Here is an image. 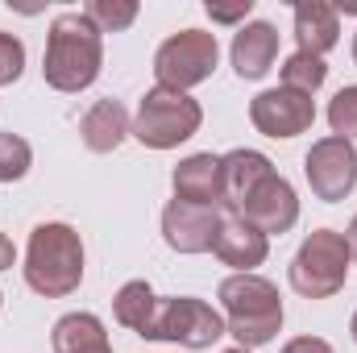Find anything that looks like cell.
I'll return each mask as SVG.
<instances>
[{
  "label": "cell",
  "mask_w": 357,
  "mask_h": 353,
  "mask_svg": "<svg viewBox=\"0 0 357 353\" xmlns=\"http://www.w3.org/2000/svg\"><path fill=\"white\" fill-rule=\"evenodd\" d=\"M100 67H104V38L88 21V13L84 8L59 13L46 33V59H42L46 84L54 91H84L96 84Z\"/></svg>",
  "instance_id": "cell-1"
},
{
  "label": "cell",
  "mask_w": 357,
  "mask_h": 353,
  "mask_svg": "<svg viewBox=\"0 0 357 353\" xmlns=\"http://www.w3.org/2000/svg\"><path fill=\"white\" fill-rule=\"evenodd\" d=\"M25 283H29V291H38L46 299H63V295L79 291V283H84V241L71 225L46 220L29 233Z\"/></svg>",
  "instance_id": "cell-2"
},
{
  "label": "cell",
  "mask_w": 357,
  "mask_h": 353,
  "mask_svg": "<svg viewBox=\"0 0 357 353\" xmlns=\"http://www.w3.org/2000/svg\"><path fill=\"white\" fill-rule=\"evenodd\" d=\"M220 303L229 312L225 333L237 337L241 350H262L282 329V299L278 287L262 274H229L220 283Z\"/></svg>",
  "instance_id": "cell-3"
},
{
  "label": "cell",
  "mask_w": 357,
  "mask_h": 353,
  "mask_svg": "<svg viewBox=\"0 0 357 353\" xmlns=\"http://www.w3.org/2000/svg\"><path fill=\"white\" fill-rule=\"evenodd\" d=\"M349 241H345V233H337V229H316L312 237H303V246H299V254L291 258V287L303 295V299H328V295H337L341 287H345V278H349Z\"/></svg>",
  "instance_id": "cell-4"
},
{
  "label": "cell",
  "mask_w": 357,
  "mask_h": 353,
  "mask_svg": "<svg viewBox=\"0 0 357 353\" xmlns=\"http://www.w3.org/2000/svg\"><path fill=\"white\" fill-rule=\"evenodd\" d=\"M204 125V108L199 100H191L187 91L171 88H150L137 104L133 117V137L150 150H175L178 142L195 137Z\"/></svg>",
  "instance_id": "cell-5"
},
{
  "label": "cell",
  "mask_w": 357,
  "mask_h": 353,
  "mask_svg": "<svg viewBox=\"0 0 357 353\" xmlns=\"http://www.w3.org/2000/svg\"><path fill=\"white\" fill-rule=\"evenodd\" d=\"M216 59H220L216 33H208V29H183V33L167 38L158 46V54H154V80H158V88L187 91V88H195V84H204L216 71Z\"/></svg>",
  "instance_id": "cell-6"
},
{
  "label": "cell",
  "mask_w": 357,
  "mask_h": 353,
  "mask_svg": "<svg viewBox=\"0 0 357 353\" xmlns=\"http://www.w3.org/2000/svg\"><path fill=\"white\" fill-rule=\"evenodd\" d=\"M220 337H225V320L216 308H208L204 299H191V295H171V299H158L146 341H175L183 350H208Z\"/></svg>",
  "instance_id": "cell-7"
},
{
  "label": "cell",
  "mask_w": 357,
  "mask_h": 353,
  "mask_svg": "<svg viewBox=\"0 0 357 353\" xmlns=\"http://www.w3.org/2000/svg\"><path fill=\"white\" fill-rule=\"evenodd\" d=\"M303 175H307V183H312L316 200H324V204L345 200V195L357 187V150H354V142H345V137H320V142L307 150V158H303Z\"/></svg>",
  "instance_id": "cell-8"
},
{
  "label": "cell",
  "mask_w": 357,
  "mask_h": 353,
  "mask_svg": "<svg viewBox=\"0 0 357 353\" xmlns=\"http://www.w3.org/2000/svg\"><path fill=\"white\" fill-rule=\"evenodd\" d=\"M250 121L266 137H299L316 121V100L303 96V91H291V88H270L262 96H254Z\"/></svg>",
  "instance_id": "cell-9"
},
{
  "label": "cell",
  "mask_w": 357,
  "mask_h": 353,
  "mask_svg": "<svg viewBox=\"0 0 357 353\" xmlns=\"http://www.w3.org/2000/svg\"><path fill=\"white\" fill-rule=\"evenodd\" d=\"M225 212L220 208H204V204H187V200H171L162 208V237L175 254H208L216 246Z\"/></svg>",
  "instance_id": "cell-10"
},
{
  "label": "cell",
  "mask_w": 357,
  "mask_h": 353,
  "mask_svg": "<svg viewBox=\"0 0 357 353\" xmlns=\"http://www.w3.org/2000/svg\"><path fill=\"white\" fill-rule=\"evenodd\" d=\"M233 216L250 220V225H254L258 233H266V237H274V233L282 237V233H287V229H295V220H299L295 187L274 171V175H270L266 183H262V187H258V191L237 208V212H233Z\"/></svg>",
  "instance_id": "cell-11"
},
{
  "label": "cell",
  "mask_w": 357,
  "mask_h": 353,
  "mask_svg": "<svg viewBox=\"0 0 357 353\" xmlns=\"http://www.w3.org/2000/svg\"><path fill=\"white\" fill-rule=\"evenodd\" d=\"M270 175H274V163L262 150H229L220 158V208L237 212Z\"/></svg>",
  "instance_id": "cell-12"
},
{
  "label": "cell",
  "mask_w": 357,
  "mask_h": 353,
  "mask_svg": "<svg viewBox=\"0 0 357 353\" xmlns=\"http://www.w3.org/2000/svg\"><path fill=\"white\" fill-rule=\"evenodd\" d=\"M212 254H216L225 266H233L237 274H254V266L266 262L270 237H266V233H258L250 220H241V216H233V212H229V216L220 220V233H216Z\"/></svg>",
  "instance_id": "cell-13"
},
{
  "label": "cell",
  "mask_w": 357,
  "mask_h": 353,
  "mask_svg": "<svg viewBox=\"0 0 357 353\" xmlns=\"http://www.w3.org/2000/svg\"><path fill=\"white\" fill-rule=\"evenodd\" d=\"M278 59V29L270 21H250L233 38V71L241 80H262Z\"/></svg>",
  "instance_id": "cell-14"
},
{
  "label": "cell",
  "mask_w": 357,
  "mask_h": 353,
  "mask_svg": "<svg viewBox=\"0 0 357 353\" xmlns=\"http://www.w3.org/2000/svg\"><path fill=\"white\" fill-rule=\"evenodd\" d=\"M295 42L303 54H316L324 59L337 42H341V17L333 4L324 0H303L295 4Z\"/></svg>",
  "instance_id": "cell-15"
},
{
  "label": "cell",
  "mask_w": 357,
  "mask_h": 353,
  "mask_svg": "<svg viewBox=\"0 0 357 353\" xmlns=\"http://www.w3.org/2000/svg\"><path fill=\"white\" fill-rule=\"evenodd\" d=\"M175 200L187 204H204V208H220V158L216 154H191L183 158L171 175Z\"/></svg>",
  "instance_id": "cell-16"
},
{
  "label": "cell",
  "mask_w": 357,
  "mask_h": 353,
  "mask_svg": "<svg viewBox=\"0 0 357 353\" xmlns=\"http://www.w3.org/2000/svg\"><path fill=\"white\" fill-rule=\"evenodd\" d=\"M129 133H133V125H129V112L121 100H96L79 121V137L91 154H112Z\"/></svg>",
  "instance_id": "cell-17"
},
{
  "label": "cell",
  "mask_w": 357,
  "mask_h": 353,
  "mask_svg": "<svg viewBox=\"0 0 357 353\" xmlns=\"http://www.w3.org/2000/svg\"><path fill=\"white\" fill-rule=\"evenodd\" d=\"M50 345H54V353H112L100 316H91V312L63 316L54 324V333H50Z\"/></svg>",
  "instance_id": "cell-18"
},
{
  "label": "cell",
  "mask_w": 357,
  "mask_h": 353,
  "mask_svg": "<svg viewBox=\"0 0 357 353\" xmlns=\"http://www.w3.org/2000/svg\"><path fill=\"white\" fill-rule=\"evenodd\" d=\"M112 312H116V324L133 329L137 337H150V324H154V312H158V295L150 291L146 278H133V283H125L116 291Z\"/></svg>",
  "instance_id": "cell-19"
},
{
  "label": "cell",
  "mask_w": 357,
  "mask_h": 353,
  "mask_svg": "<svg viewBox=\"0 0 357 353\" xmlns=\"http://www.w3.org/2000/svg\"><path fill=\"white\" fill-rule=\"evenodd\" d=\"M324 80H328V67H324V59H316V54L295 50V54L282 63V88H291V91L312 96V91L320 88Z\"/></svg>",
  "instance_id": "cell-20"
},
{
  "label": "cell",
  "mask_w": 357,
  "mask_h": 353,
  "mask_svg": "<svg viewBox=\"0 0 357 353\" xmlns=\"http://www.w3.org/2000/svg\"><path fill=\"white\" fill-rule=\"evenodd\" d=\"M84 13H88V21L100 33H116V29H129L137 21V4L133 0H91Z\"/></svg>",
  "instance_id": "cell-21"
},
{
  "label": "cell",
  "mask_w": 357,
  "mask_h": 353,
  "mask_svg": "<svg viewBox=\"0 0 357 353\" xmlns=\"http://www.w3.org/2000/svg\"><path fill=\"white\" fill-rule=\"evenodd\" d=\"M29 163H33L29 142L17 137V133H0V183H17V179H25Z\"/></svg>",
  "instance_id": "cell-22"
},
{
  "label": "cell",
  "mask_w": 357,
  "mask_h": 353,
  "mask_svg": "<svg viewBox=\"0 0 357 353\" xmlns=\"http://www.w3.org/2000/svg\"><path fill=\"white\" fill-rule=\"evenodd\" d=\"M328 125H333V137H357V88H341L328 104Z\"/></svg>",
  "instance_id": "cell-23"
},
{
  "label": "cell",
  "mask_w": 357,
  "mask_h": 353,
  "mask_svg": "<svg viewBox=\"0 0 357 353\" xmlns=\"http://www.w3.org/2000/svg\"><path fill=\"white\" fill-rule=\"evenodd\" d=\"M21 71H25V46H21V38L0 33V88L17 84Z\"/></svg>",
  "instance_id": "cell-24"
},
{
  "label": "cell",
  "mask_w": 357,
  "mask_h": 353,
  "mask_svg": "<svg viewBox=\"0 0 357 353\" xmlns=\"http://www.w3.org/2000/svg\"><path fill=\"white\" fill-rule=\"evenodd\" d=\"M204 8H208V17H212V21H220V25H237V21H245V17H250L254 0H237V4H216V0H208Z\"/></svg>",
  "instance_id": "cell-25"
},
{
  "label": "cell",
  "mask_w": 357,
  "mask_h": 353,
  "mask_svg": "<svg viewBox=\"0 0 357 353\" xmlns=\"http://www.w3.org/2000/svg\"><path fill=\"white\" fill-rule=\"evenodd\" d=\"M282 353H337L328 341H320V337H295V341H287Z\"/></svg>",
  "instance_id": "cell-26"
},
{
  "label": "cell",
  "mask_w": 357,
  "mask_h": 353,
  "mask_svg": "<svg viewBox=\"0 0 357 353\" xmlns=\"http://www.w3.org/2000/svg\"><path fill=\"white\" fill-rule=\"evenodd\" d=\"M13 262H17V250H13V241L0 233V274H4V270H13Z\"/></svg>",
  "instance_id": "cell-27"
},
{
  "label": "cell",
  "mask_w": 357,
  "mask_h": 353,
  "mask_svg": "<svg viewBox=\"0 0 357 353\" xmlns=\"http://www.w3.org/2000/svg\"><path fill=\"white\" fill-rule=\"evenodd\" d=\"M345 241H349V258L357 262V216H354V225H349V233H345Z\"/></svg>",
  "instance_id": "cell-28"
},
{
  "label": "cell",
  "mask_w": 357,
  "mask_h": 353,
  "mask_svg": "<svg viewBox=\"0 0 357 353\" xmlns=\"http://www.w3.org/2000/svg\"><path fill=\"white\" fill-rule=\"evenodd\" d=\"M349 333H354V341H357V312H354V324H349Z\"/></svg>",
  "instance_id": "cell-29"
},
{
  "label": "cell",
  "mask_w": 357,
  "mask_h": 353,
  "mask_svg": "<svg viewBox=\"0 0 357 353\" xmlns=\"http://www.w3.org/2000/svg\"><path fill=\"white\" fill-rule=\"evenodd\" d=\"M225 353H250V350H241V345H237V350H225Z\"/></svg>",
  "instance_id": "cell-30"
},
{
  "label": "cell",
  "mask_w": 357,
  "mask_h": 353,
  "mask_svg": "<svg viewBox=\"0 0 357 353\" xmlns=\"http://www.w3.org/2000/svg\"><path fill=\"white\" fill-rule=\"evenodd\" d=\"M354 63H357V38H354Z\"/></svg>",
  "instance_id": "cell-31"
},
{
  "label": "cell",
  "mask_w": 357,
  "mask_h": 353,
  "mask_svg": "<svg viewBox=\"0 0 357 353\" xmlns=\"http://www.w3.org/2000/svg\"><path fill=\"white\" fill-rule=\"evenodd\" d=\"M0 303H4V291H0Z\"/></svg>",
  "instance_id": "cell-32"
}]
</instances>
